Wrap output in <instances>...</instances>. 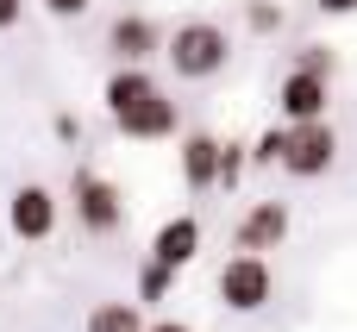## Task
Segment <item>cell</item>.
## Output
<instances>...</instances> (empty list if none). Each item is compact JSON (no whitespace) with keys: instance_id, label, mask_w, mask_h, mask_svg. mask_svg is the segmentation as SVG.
<instances>
[{"instance_id":"19","label":"cell","mask_w":357,"mask_h":332,"mask_svg":"<svg viewBox=\"0 0 357 332\" xmlns=\"http://www.w3.org/2000/svg\"><path fill=\"white\" fill-rule=\"evenodd\" d=\"M44 13H56V19H82L88 0H44Z\"/></svg>"},{"instance_id":"16","label":"cell","mask_w":357,"mask_h":332,"mask_svg":"<svg viewBox=\"0 0 357 332\" xmlns=\"http://www.w3.org/2000/svg\"><path fill=\"white\" fill-rule=\"evenodd\" d=\"M282 144H289V126H270V132L251 144V163H282Z\"/></svg>"},{"instance_id":"13","label":"cell","mask_w":357,"mask_h":332,"mask_svg":"<svg viewBox=\"0 0 357 332\" xmlns=\"http://www.w3.org/2000/svg\"><path fill=\"white\" fill-rule=\"evenodd\" d=\"M88 332H144V314L132 301H100L88 314Z\"/></svg>"},{"instance_id":"14","label":"cell","mask_w":357,"mask_h":332,"mask_svg":"<svg viewBox=\"0 0 357 332\" xmlns=\"http://www.w3.org/2000/svg\"><path fill=\"white\" fill-rule=\"evenodd\" d=\"M169 289H176V270L163 257H144L138 264V301H169Z\"/></svg>"},{"instance_id":"9","label":"cell","mask_w":357,"mask_h":332,"mask_svg":"<svg viewBox=\"0 0 357 332\" xmlns=\"http://www.w3.org/2000/svg\"><path fill=\"white\" fill-rule=\"evenodd\" d=\"M289 239V207L282 201H257L238 226H232V251H276Z\"/></svg>"},{"instance_id":"7","label":"cell","mask_w":357,"mask_h":332,"mask_svg":"<svg viewBox=\"0 0 357 332\" xmlns=\"http://www.w3.org/2000/svg\"><path fill=\"white\" fill-rule=\"evenodd\" d=\"M113 126H119V138H132V144H157V138H176L182 113H176V100H169V94L157 88V94H144L138 107L113 113Z\"/></svg>"},{"instance_id":"4","label":"cell","mask_w":357,"mask_h":332,"mask_svg":"<svg viewBox=\"0 0 357 332\" xmlns=\"http://www.w3.org/2000/svg\"><path fill=\"white\" fill-rule=\"evenodd\" d=\"M163 44H169V31H163L151 13H119V19L107 25V56H113V63L151 69V56H163Z\"/></svg>"},{"instance_id":"12","label":"cell","mask_w":357,"mask_h":332,"mask_svg":"<svg viewBox=\"0 0 357 332\" xmlns=\"http://www.w3.org/2000/svg\"><path fill=\"white\" fill-rule=\"evenodd\" d=\"M144 94H157V75H151V69H138V63H119V69L107 75V88H100V107H107V119H113V113L138 107Z\"/></svg>"},{"instance_id":"2","label":"cell","mask_w":357,"mask_h":332,"mask_svg":"<svg viewBox=\"0 0 357 332\" xmlns=\"http://www.w3.org/2000/svg\"><path fill=\"white\" fill-rule=\"evenodd\" d=\"M220 301L232 308V314H257V308H270V295H276V276H270V264H264V251H232L226 264H220Z\"/></svg>"},{"instance_id":"8","label":"cell","mask_w":357,"mask_h":332,"mask_svg":"<svg viewBox=\"0 0 357 332\" xmlns=\"http://www.w3.org/2000/svg\"><path fill=\"white\" fill-rule=\"evenodd\" d=\"M326 107H333L326 75H307V69H289V75H282V88H276V113H282L289 126H301V119H326Z\"/></svg>"},{"instance_id":"10","label":"cell","mask_w":357,"mask_h":332,"mask_svg":"<svg viewBox=\"0 0 357 332\" xmlns=\"http://www.w3.org/2000/svg\"><path fill=\"white\" fill-rule=\"evenodd\" d=\"M151 257H163L169 270H188V264L201 257V220H195V213L163 220V226H157V239H151Z\"/></svg>"},{"instance_id":"11","label":"cell","mask_w":357,"mask_h":332,"mask_svg":"<svg viewBox=\"0 0 357 332\" xmlns=\"http://www.w3.org/2000/svg\"><path fill=\"white\" fill-rule=\"evenodd\" d=\"M220 151H226V138H207V132H188L182 138V182L195 195L220 188Z\"/></svg>"},{"instance_id":"3","label":"cell","mask_w":357,"mask_h":332,"mask_svg":"<svg viewBox=\"0 0 357 332\" xmlns=\"http://www.w3.org/2000/svg\"><path fill=\"white\" fill-rule=\"evenodd\" d=\"M289 126V119H282ZM339 163V132L326 126V119H301V126H289V144H282V163L276 169H289L295 182H314V176H326Z\"/></svg>"},{"instance_id":"1","label":"cell","mask_w":357,"mask_h":332,"mask_svg":"<svg viewBox=\"0 0 357 332\" xmlns=\"http://www.w3.org/2000/svg\"><path fill=\"white\" fill-rule=\"evenodd\" d=\"M163 56H169V69H176L182 82H213V75L232 63V38H226L220 19H182V25L169 31Z\"/></svg>"},{"instance_id":"18","label":"cell","mask_w":357,"mask_h":332,"mask_svg":"<svg viewBox=\"0 0 357 332\" xmlns=\"http://www.w3.org/2000/svg\"><path fill=\"white\" fill-rule=\"evenodd\" d=\"M238 169H245V144H226V151H220V188H232Z\"/></svg>"},{"instance_id":"6","label":"cell","mask_w":357,"mask_h":332,"mask_svg":"<svg viewBox=\"0 0 357 332\" xmlns=\"http://www.w3.org/2000/svg\"><path fill=\"white\" fill-rule=\"evenodd\" d=\"M56 220H63V207H56V195H50L44 182H25V188H13V201H6V232H13V239H25V245H44V239L56 232Z\"/></svg>"},{"instance_id":"5","label":"cell","mask_w":357,"mask_h":332,"mask_svg":"<svg viewBox=\"0 0 357 332\" xmlns=\"http://www.w3.org/2000/svg\"><path fill=\"white\" fill-rule=\"evenodd\" d=\"M75 220H82V232H94V239L119 232V220H126V195H119V182L82 169V176H75Z\"/></svg>"},{"instance_id":"22","label":"cell","mask_w":357,"mask_h":332,"mask_svg":"<svg viewBox=\"0 0 357 332\" xmlns=\"http://www.w3.org/2000/svg\"><path fill=\"white\" fill-rule=\"evenodd\" d=\"M144 332H195V326H182V320H151Z\"/></svg>"},{"instance_id":"20","label":"cell","mask_w":357,"mask_h":332,"mask_svg":"<svg viewBox=\"0 0 357 332\" xmlns=\"http://www.w3.org/2000/svg\"><path fill=\"white\" fill-rule=\"evenodd\" d=\"M19 25V0H0V31H13Z\"/></svg>"},{"instance_id":"15","label":"cell","mask_w":357,"mask_h":332,"mask_svg":"<svg viewBox=\"0 0 357 332\" xmlns=\"http://www.w3.org/2000/svg\"><path fill=\"white\" fill-rule=\"evenodd\" d=\"M245 25H251L257 38H270V31H282V6H276V0H251V6H245Z\"/></svg>"},{"instance_id":"21","label":"cell","mask_w":357,"mask_h":332,"mask_svg":"<svg viewBox=\"0 0 357 332\" xmlns=\"http://www.w3.org/2000/svg\"><path fill=\"white\" fill-rule=\"evenodd\" d=\"M320 13H333V19H345V13H357V0H320Z\"/></svg>"},{"instance_id":"17","label":"cell","mask_w":357,"mask_h":332,"mask_svg":"<svg viewBox=\"0 0 357 332\" xmlns=\"http://www.w3.org/2000/svg\"><path fill=\"white\" fill-rule=\"evenodd\" d=\"M295 69H307V75H333V44H307V50L295 56Z\"/></svg>"}]
</instances>
